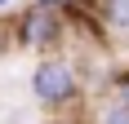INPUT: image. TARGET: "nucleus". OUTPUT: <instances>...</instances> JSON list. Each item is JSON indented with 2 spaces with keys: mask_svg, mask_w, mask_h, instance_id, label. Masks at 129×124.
<instances>
[{
  "mask_svg": "<svg viewBox=\"0 0 129 124\" xmlns=\"http://www.w3.org/2000/svg\"><path fill=\"white\" fill-rule=\"evenodd\" d=\"M107 84L116 89V98H120V102H129V71H116V75H107Z\"/></svg>",
  "mask_w": 129,
  "mask_h": 124,
  "instance_id": "4",
  "label": "nucleus"
},
{
  "mask_svg": "<svg viewBox=\"0 0 129 124\" xmlns=\"http://www.w3.org/2000/svg\"><path fill=\"white\" fill-rule=\"evenodd\" d=\"M13 44V27H0V58H5V49Z\"/></svg>",
  "mask_w": 129,
  "mask_h": 124,
  "instance_id": "5",
  "label": "nucleus"
},
{
  "mask_svg": "<svg viewBox=\"0 0 129 124\" xmlns=\"http://www.w3.org/2000/svg\"><path fill=\"white\" fill-rule=\"evenodd\" d=\"M93 124H129V102L120 98H107L98 111H93Z\"/></svg>",
  "mask_w": 129,
  "mask_h": 124,
  "instance_id": "3",
  "label": "nucleus"
},
{
  "mask_svg": "<svg viewBox=\"0 0 129 124\" xmlns=\"http://www.w3.org/2000/svg\"><path fill=\"white\" fill-rule=\"evenodd\" d=\"M9 5H13V0H0V13H5V9H9Z\"/></svg>",
  "mask_w": 129,
  "mask_h": 124,
  "instance_id": "6",
  "label": "nucleus"
},
{
  "mask_svg": "<svg viewBox=\"0 0 129 124\" xmlns=\"http://www.w3.org/2000/svg\"><path fill=\"white\" fill-rule=\"evenodd\" d=\"M31 98L49 111L80 102V67L67 53H40V62L31 67Z\"/></svg>",
  "mask_w": 129,
  "mask_h": 124,
  "instance_id": "1",
  "label": "nucleus"
},
{
  "mask_svg": "<svg viewBox=\"0 0 129 124\" xmlns=\"http://www.w3.org/2000/svg\"><path fill=\"white\" fill-rule=\"evenodd\" d=\"M13 44L22 49H36V53H58V44L67 40V22H62V9L53 5H40L31 0L18 18H13Z\"/></svg>",
  "mask_w": 129,
  "mask_h": 124,
  "instance_id": "2",
  "label": "nucleus"
}]
</instances>
